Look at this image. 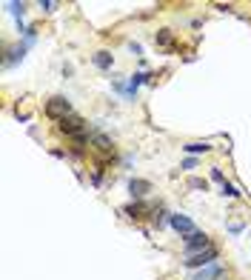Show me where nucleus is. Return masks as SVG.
Listing matches in <instances>:
<instances>
[{
  "mask_svg": "<svg viewBox=\"0 0 251 280\" xmlns=\"http://www.w3.org/2000/svg\"><path fill=\"white\" fill-rule=\"evenodd\" d=\"M60 132L68 135V138H74L77 143H86V123L80 120L77 115L66 117V120H60Z\"/></svg>",
  "mask_w": 251,
  "mask_h": 280,
  "instance_id": "obj_1",
  "label": "nucleus"
},
{
  "mask_svg": "<svg viewBox=\"0 0 251 280\" xmlns=\"http://www.w3.org/2000/svg\"><path fill=\"white\" fill-rule=\"evenodd\" d=\"M46 115L52 117V120H66V117H71V103H68L66 97H52L46 103Z\"/></svg>",
  "mask_w": 251,
  "mask_h": 280,
  "instance_id": "obj_2",
  "label": "nucleus"
},
{
  "mask_svg": "<svg viewBox=\"0 0 251 280\" xmlns=\"http://www.w3.org/2000/svg\"><path fill=\"white\" fill-rule=\"evenodd\" d=\"M214 260H217V249L214 246H208V249H203V252L186 257V269H205V266H211Z\"/></svg>",
  "mask_w": 251,
  "mask_h": 280,
  "instance_id": "obj_3",
  "label": "nucleus"
},
{
  "mask_svg": "<svg viewBox=\"0 0 251 280\" xmlns=\"http://www.w3.org/2000/svg\"><path fill=\"white\" fill-rule=\"evenodd\" d=\"M183 246H186V255H197V252L208 249L211 240H208V234H205V232H191V234H186V237H183Z\"/></svg>",
  "mask_w": 251,
  "mask_h": 280,
  "instance_id": "obj_4",
  "label": "nucleus"
},
{
  "mask_svg": "<svg viewBox=\"0 0 251 280\" xmlns=\"http://www.w3.org/2000/svg\"><path fill=\"white\" fill-rule=\"evenodd\" d=\"M223 275H226V266L223 263H211V266H205V269H197L191 280H220Z\"/></svg>",
  "mask_w": 251,
  "mask_h": 280,
  "instance_id": "obj_5",
  "label": "nucleus"
},
{
  "mask_svg": "<svg viewBox=\"0 0 251 280\" xmlns=\"http://www.w3.org/2000/svg\"><path fill=\"white\" fill-rule=\"evenodd\" d=\"M169 223H171V229H174V232H180L183 237H186V234H191V232H197V229H194V223H191V217H186V214H171Z\"/></svg>",
  "mask_w": 251,
  "mask_h": 280,
  "instance_id": "obj_6",
  "label": "nucleus"
},
{
  "mask_svg": "<svg viewBox=\"0 0 251 280\" xmlns=\"http://www.w3.org/2000/svg\"><path fill=\"white\" fill-rule=\"evenodd\" d=\"M146 77H148L146 71H137V74H131V77H128V83H126V97H134V92L143 86V83H146Z\"/></svg>",
  "mask_w": 251,
  "mask_h": 280,
  "instance_id": "obj_7",
  "label": "nucleus"
},
{
  "mask_svg": "<svg viewBox=\"0 0 251 280\" xmlns=\"http://www.w3.org/2000/svg\"><path fill=\"white\" fill-rule=\"evenodd\" d=\"M128 189H131V195H134V198H143L146 192H151V183H148V180H131Z\"/></svg>",
  "mask_w": 251,
  "mask_h": 280,
  "instance_id": "obj_8",
  "label": "nucleus"
},
{
  "mask_svg": "<svg viewBox=\"0 0 251 280\" xmlns=\"http://www.w3.org/2000/svg\"><path fill=\"white\" fill-rule=\"evenodd\" d=\"M112 63H114V58L109 52H97V55H94V66H97V69H112Z\"/></svg>",
  "mask_w": 251,
  "mask_h": 280,
  "instance_id": "obj_9",
  "label": "nucleus"
},
{
  "mask_svg": "<svg viewBox=\"0 0 251 280\" xmlns=\"http://www.w3.org/2000/svg\"><path fill=\"white\" fill-rule=\"evenodd\" d=\"M183 149H186L188 154H200V152L205 154V152H211V146H208V143H186Z\"/></svg>",
  "mask_w": 251,
  "mask_h": 280,
  "instance_id": "obj_10",
  "label": "nucleus"
},
{
  "mask_svg": "<svg viewBox=\"0 0 251 280\" xmlns=\"http://www.w3.org/2000/svg\"><path fill=\"white\" fill-rule=\"evenodd\" d=\"M220 192H223V195H226V198H240V195H243V192H240L237 186H234V183H223V186H220Z\"/></svg>",
  "mask_w": 251,
  "mask_h": 280,
  "instance_id": "obj_11",
  "label": "nucleus"
},
{
  "mask_svg": "<svg viewBox=\"0 0 251 280\" xmlns=\"http://www.w3.org/2000/svg\"><path fill=\"white\" fill-rule=\"evenodd\" d=\"M6 9H9L11 14H20V17H23V12H26V6H23V3H6Z\"/></svg>",
  "mask_w": 251,
  "mask_h": 280,
  "instance_id": "obj_12",
  "label": "nucleus"
},
{
  "mask_svg": "<svg viewBox=\"0 0 251 280\" xmlns=\"http://www.w3.org/2000/svg\"><path fill=\"white\" fill-rule=\"evenodd\" d=\"M157 43H160V46H169V43H171V35H169V29H163V32H160V35H157Z\"/></svg>",
  "mask_w": 251,
  "mask_h": 280,
  "instance_id": "obj_13",
  "label": "nucleus"
},
{
  "mask_svg": "<svg viewBox=\"0 0 251 280\" xmlns=\"http://www.w3.org/2000/svg\"><path fill=\"white\" fill-rule=\"evenodd\" d=\"M211 177H214V180H217V183H220V186H223V183H226V177H223V172H220V169H217V166H214V169H211Z\"/></svg>",
  "mask_w": 251,
  "mask_h": 280,
  "instance_id": "obj_14",
  "label": "nucleus"
},
{
  "mask_svg": "<svg viewBox=\"0 0 251 280\" xmlns=\"http://www.w3.org/2000/svg\"><path fill=\"white\" fill-rule=\"evenodd\" d=\"M191 189H203L205 192V180H200V177H191V183H188Z\"/></svg>",
  "mask_w": 251,
  "mask_h": 280,
  "instance_id": "obj_15",
  "label": "nucleus"
},
{
  "mask_svg": "<svg viewBox=\"0 0 251 280\" xmlns=\"http://www.w3.org/2000/svg\"><path fill=\"white\" fill-rule=\"evenodd\" d=\"M183 169H197V157H186L183 160Z\"/></svg>",
  "mask_w": 251,
  "mask_h": 280,
  "instance_id": "obj_16",
  "label": "nucleus"
},
{
  "mask_svg": "<svg viewBox=\"0 0 251 280\" xmlns=\"http://www.w3.org/2000/svg\"><path fill=\"white\" fill-rule=\"evenodd\" d=\"M40 6H43L46 12H55V9H57V3H52V0H46V3H40Z\"/></svg>",
  "mask_w": 251,
  "mask_h": 280,
  "instance_id": "obj_17",
  "label": "nucleus"
}]
</instances>
